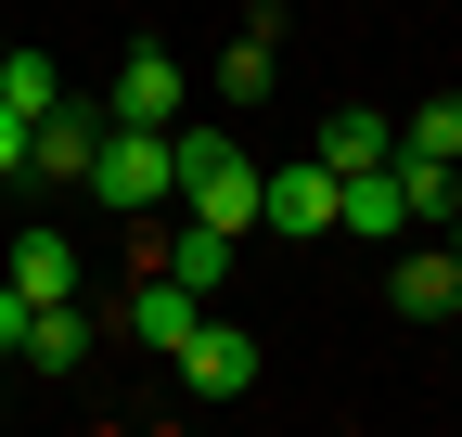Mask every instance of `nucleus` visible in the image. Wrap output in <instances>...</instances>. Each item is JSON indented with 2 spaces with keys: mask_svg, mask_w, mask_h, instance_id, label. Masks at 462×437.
<instances>
[{
  "mask_svg": "<svg viewBox=\"0 0 462 437\" xmlns=\"http://www.w3.org/2000/svg\"><path fill=\"white\" fill-rule=\"evenodd\" d=\"M334 232H360V245H398V232H411L398 181H385V168H346V181H334Z\"/></svg>",
  "mask_w": 462,
  "mask_h": 437,
  "instance_id": "obj_11",
  "label": "nucleus"
},
{
  "mask_svg": "<svg viewBox=\"0 0 462 437\" xmlns=\"http://www.w3.org/2000/svg\"><path fill=\"white\" fill-rule=\"evenodd\" d=\"M116 321H129V335H142V348L167 360V348H180V335H193V321H206V296H193V284H180V270H167V257H154V270H142V284H129V309H116Z\"/></svg>",
  "mask_w": 462,
  "mask_h": 437,
  "instance_id": "obj_7",
  "label": "nucleus"
},
{
  "mask_svg": "<svg viewBox=\"0 0 462 437\" xmlns=\"http://www.w3.org/2000/svg\"><path fill=\"white\" fill-rule=\"evenodd\" d=\"M103 116L116 129H180V51H129V65H116V90H103Z\"/></svg>",
  "mask_w": 462,
  "mask_h": 437,
  "instance_id": "obj_6",
  "label": "nucleus"
},
{
  "mask_svg": "<svg viewBox=\"0 0 462 437\" xmlns=\"http://www.w3.org/2000/svg\"><path fill=\"white\" fill-rule=\"evenodd\" d=\"M14 360H26V373H78V360H90V309H78V296H39Z\"/></svg>",
  "mask_w": 462,
  "mask_h": 437,
  "instance_id": "obj_12",
  "label": "nucleus"
},
{
  "mask_svg": "<svg viewBox=\"0 0 462 437\" xmlns=\"http://www.w3.org/2000/svg\"><path fill=\"white\" fill-rule=\"evenodd\" d=\"M206 90L231 103V116H245V103H270V90H282V14H270V0H257L245 26H231V51H218V78H206Z\"/></svg>",
  "mask_w": 462,
  "mask_h": 437,
  "instance_id": "obj_5",
  "label": "nucleus"
},
{
  "mask_svg": "<svg viewBox=\"0 0 462 437\" xmlns=\"http://www.w3.org/2000/svg\"><path fill=\"white\" fill-rule=\"evenodd\" d=\"M257 218H270L282 245H321V232H334V168H321V154H282V168H257Z\"/></svg>",
  "mask_w": 462,
  "mask_h": 437,
  "instance_id": "obj_3",
  "label": "nucleus"
},
{
  "mask_svg": "<svg viewBox=\"0 0 462 437\" xmlns=\"http://www.w3.org/2000/svg\"><path fill=\"white\" fill-rule=\"evenodd\" d=\"M26 309H39V296H14V284H0V360L26 348Z\"/></svg>",
  "mask_w": 462,
  "mask_h": 437,
  "instance_id": "obj_17",
  "label": "nucleus"
},
{
  "mask_svg": "<svg viewBox=\"0 0 462 437\" xmlns=\"http://www.w3.org/2000/svg\"><path fill=\"white\" fill-rule=\"evenodd\" d=\"M309 154H321V168H334V181H346V168H385V154H398V129H385V103H334V116H321V142H309Z\"/></svg>",
  "mask_w": 462,
  "mask_h": 437,
  "instance_id": "obj_10",
  "label": "nucleus"
},
{
  "mask_svg": "<svg viewBox=\"0 0 462 437\" xmlns=\"http://www.w3.org/2000/svg\"><path fill=\"white\" fill-rule=\"evenodd\" d=\"M0 103H14V116L39 129L51 103H65V78H51V51H14V65H0Z\"/></svg>",
  "mask_w": 462,
  "mask_h": 437,
  "instance_id": "obj_14",
  "label": "nucleus"
},
{
  "mask_svg": "<svg viewBox=\"0 0 462 437\" xmlns=\"http://www.w3.org/2000/svg\"><path fill=\"white\" fill-rule=\"evenodd\" d=\"M398 142H411V154H449V168H462V90L411 103V129H398Z\"/></svg>",
  "mask_w": 462,
  "mask_h": 437,
  "instance_id": "obj_15",
  "label": "nucleus"
},
{
  "mask_svg": "<svg viewBox=\"0 0 462 437\" xmlns=\"http://www.w3.org/2000/svg\"><path fill=\"white\" fill-rule=\"evenodd\" d=\"M0 284H14V296H78V232L26 218V232H14V257H0Z\"/></svg>",
  "mask_w": 462,
  "mask_h": 437,
  "instance_id": "obj_9",
  "label": "nucleus"
},
{
  "mask_svg": "<svg viewBox=\"0 0 462 437\" xmlns=\"http://www.w3.org/2000/svg\"><path fill=\"white\" fill-rule=\"evenodd\" d=\"M0 181H26V116L0 103Z\"/></svg>",
  "mask_w": 462,
  "mask_h": 437,
  "instance_id": "obj_16",
  "label": "nucleus"
},
{
  "mask_svg": "<svg viewBox=\"0 0 462 437\" xmlns=\"http://www.w3.org/2000/svg\"><path fill=\"white\" fill-rule=\"evenodd\" d=\"M167 181H180V218H218V232H257V168L231 129H167Z\"/></svg>",
  "mask_w": 462,
  "mask_h": 437,
  "instance_id": "obj_1",
  "label": "nucleus"
},
{
  "mask_svg": "<svg viewBox=\"0 0 462 437\" xmlns=\"http://www.w3.org/2000/svg\"><path fill=\"white\" fill-rule=\"evenodd\" d=\"M167 360H180L193 399H245V386H257V335H245V321H193Z\"/></svg>",
  "mask_w": 462,
  "mask_h": 437,
  "instance_id": "obj_4",
  "label": "nucleus"
},
{
  "mask_svg": "<svg viewBox=\"0 0 462 437\" xmlns=\"http://www.w3.org/2000/svg\"><path fill=\"white\" fill-rule=\"evenodd\" d=\"M0 65H14V39H0Z\"/></svg>",
  "mask_w": 462,
  "mask_h": 437,
  "instance_id": "obj_18",
  "label": "nucleus"
},
{
  "mask_svg": "<svg viewBox=\"0 0 462 437\" xmlns=\"http://www.w3.org/2000/svg\"><path fill=\"white\" fill-rule=\"evenodd\" d=\"M231 257H245V232H218V218H180V245H167V270L193 296H231Z\"/></svg>",
  "mask_w": 462,
  "mask_h": 437,
  "instance_id": "obj_13",
  "label": "nucleus"
},
{
  "mask_svg": "<svg viewBox=\"0 0 462 437\" xmlns=\"http://www.w3.org/2000/svg\"><path fill=\"white\" fill-rule=\"evenodd\" d=\"M385 309L398 321H449L462 309V245H411V257L385 270Z\"/></svg>",
  "mask_w": 462,
  "mask_h": 437,
  "instance_id": "obj_8",
  "label": "nucleus"
},
{
  "mask_svg": "<svg viewBox=\"0 0 462 437\" xmlns=\"http://www.w3.org/2000/svg\"><path fill=\"white\" fill-rule=\"evenodd\" d=\"M78 193H90V206H116V218H167V206H180V181H167V129H116V116H103V142H90Z\"/></svg>",
  "mask_w": 462,
  "mask_h": 437,
  "instance_id": "obj_2",
  "label": "nucleus"
}]
</instances>
